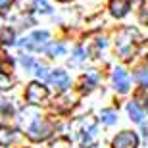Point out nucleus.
<instances>
[{"label":"nucleus","instance_id":"18","mask_svg":"<svg viewBox=\"0 0 148 148\" xmlns=\"http://www.w3.org/2000/svg\"><path fill=\"white\" fill-rule=\"evenodd\" d=\"M10 87H12V83H10V79H8V75L0 71V90H8Z\"/></svg>","mask_w":148,"mask_h":148},{"label":"nucleus","instance_id":"17","mask_svg":"<svg viewBox=\"0 0 148 148\" xmlns=\"http://www.w3.org/2000/svg\"><path fill=\"white\" fill-rule=\"evenodd\" d=\"M33 69H35V75H37L38 79H48V69H46L44 66H38V64H37Z\"/></svg>","mask_w":148,"mask_h":148},{"label":"nucleus","instance_id":"12","mask_svg":"<svg viewBox=\"0 0 148 148\" xmlns=\"http://www.w3.org/2000/svg\"><path fill=\"white\" fill-rule=\"evenodd\" d=\"M100 121L106 123V125H114L115 121H117V114H115L114 110H102V114H100Z\"/></svg>","mask_w":148,"mask_h":148},{"label":"nucleus","instance_id":"15","mask_svg":"<svg viewBox=\"0 0 148 148\" xmlns=\"http://www.w3.org/2000/svg\"><path fill=\"white\" fill-rule=\"evenodd\" d=\"M96 81H98V75H96V71L92 69V71L85 77V81H83V83H85V90H90V88L94 87V83H96Z\"/></svg>","mask_w":148,"mask_h":148},{"label":"nucleus","instance_id":"3","mask_svg":"<svg viewBox=\"0 0 148 148\" xmlns=\"http://www.w3.org/2000/svg\"><path fill=\"white\" fill-rule=\"evenodd\" d=\"M46 40H48V33L46 31H35L29 37H23L17 42V46H23V48H29V50H44Z\"/></svg>","mask_w":148,"mask_h":148},{"label":"nucleus","instance_id":"4","mask_svg":"<svg viewBox=\"0 0 148 148\" xmlns=\"http://www.w3.org/2000/svg\"><path fill=\"white\" fill-rule=\"evenodd\" d=\"M25 98H27L29 104H40L44 100L48 98V88L44 87L42 83H31L25 90Z\"/></svg>","mask_w":148,"mask_h":148},{"label":"nucleus","instance_id":"6","mask_svg":"<svg viewBox=\"0 0 148 148\" xmlns=\"http://www.w3.org/2000/svg\"><path fill=\"white\" fill-rule=\"evenodd\" d=\"M112 83H114V88L117 92L125 94L129 90V85H131V79L127 75L125 69H121V67H115L114 69V75H112Z\"/></svg>","mask_w":148,"mask_h":148},{"label":"nucleus","instance_id":"11","mask_svg":"<svg viewBox=\"0 0 148 148\" xmlns=\"http://www.w3.org/2000/svg\"><path fill=\"white\" fill-rule=\"evenodd\" d=\"M14 40H16L14 29L8 27V25H0V42H4V44H14Z\"/></svg>","mask_w":148,"mask_h":148},{"label":"nucleus","instance_id":"8","mask_svg":"<svg viewBox=\"0 0 148 148\" xmlns=\"http://www.w3.org/2000/svg\"><path fill=\"white\" fill-rule=\"evenodd\" d=\"M129 12V0H110V14L114 17H123Z\"/></svg>","mask_w":148,"mask_h":148},{"label":"nucleus","instance_id":"2","mask_svg":"<svg viewBox=\"0 0 148 148\" xmlns=\"http://www.w3.org/2000/svg\"><path fill=\"white\" fill-rule=\"evenodd\" d=\"M50 133H52V129H50L48 121L40 119V117H37V115H35L33 119H31V123L27 125V137L31 138V140H35V143L46 140V138L50 137Z\"/></svg>","mask_w":148,"mask_h":148},{"label":"nucleus","instance_id":"21","mask_svg":"<svg viewBox=\"0 0 148 148\" xmlns=\"http://www.w3.org/2000/svg\"><path fill=\"white\" fill-rule=\"evenodd\" d=\"M85 60V52H83V48H77L75 50V56H73L71 64H81V62Z\"/></svg>","mask_w":148,"mask_h":148},{"label":"nucleus","instance_id":"5","mask_svg":"<svg viewBox=\"0 0 148 148\" xmlns=\"http://www.w3.org/2000/svg\"><path fill=\"white\" fill-rule=\"evenodd\" d=\"M137 144H138L137 133H133V131H123V133H119V135L114 138L112 148H137Z\"/></svg>","mask_w":148,"mask_h":148},{"label":"nucleus","instance_id":"19","mask_svg":"<svg viewBox=\"0 0 148 148\" xmlns=\"http://www.w3.org/2000/svg\"><path fill=\"white\" fill-rule=\"evenodd\" d=\"M21 64L27 67V69H33V67L37 66V64H35V60L31 58V56H21Z\"/></svg>","mask_w":148,"mask_h":148},{"label":"nucleus","instance_id":"9","mask_svg":"<svg viewBox=\"0 0 148 148\" xmlns=\"http://www.w3.org/2000/svg\"><path fill=\"white\" fill-rule=\"evenodd\" d=\"M127 114H129V117H131L135 123H143L144 121V112L140 110V106H138L137 102H129V104H127Z\"/></svg>","mask_w":148,"mask_h":148},{"label":"nucleus","instance_id":"16","mask_svg":"<svg viewBox=\"0 0 148 148\" xmlns=\"http://www.w3.org/2000/svg\"><path fill=\"white\" fill-rule=\"evenodd\" d=\"M12 69V60L10 58H4V54H0V71L8 73Z\"/></svg>","mask_w":148,"mask_h":148},{"label":"nucleus","instance_id":"14","mask_svg":"<svg viewBox=\"0 0 148 148\" xmlns=\"http://www.w3.org/2000/svg\"><path fill=\"white\" fill-rule=\"evenodd\" d=\"M137 81L140 87H146L148 88V67H143L137 71Z\"/></svg>","mask_w":148,"mask_h":148},{"label":"nucleus","instance_id":"22","mask_svg":"<svg viewBox=\"0 0 148 148\" xmlns=\"http://www.w3.org/2000/svg\"><path fill=\"white\" fill-rule=\"evenodd\" d=\"M138 19H140V23L148 25V6H144L143 10H140V16H138Z\"/></svg>","mask_w":148,"mask_h":148},{"label":"nucleus","instance_id":"7","mask_svg":"<svg viewBox=\"0 0 148 148\" xmlns=\"http://www.w3.org/2000/svg\"><path fill=\"white\" fill-rule=\"evenodd\" d=\"M48 81L52 87H56L58 90H66L69 87V75L64 69H54L52 73H48Z\"/></svg>","mask_w":148,"mask_h":148},{"label":"nucleus","instance_id":"10","mask_svg":"<svg viewBox=\"0 0 148 148\" xmlns=\"http://www.w3.org/2000/svg\"><path fill=\"white\" fill-rule=\"evenodd\" d=\"M14 140H16V135L10 127H0V146H10Z\"/></svg>","mask_w":148,"mask_h":148},{"label":"nucleus","instance_id":"20","mask_svg":"<svg viewBox=\"0 0 148 148\" xmlns=\"http://www.w3.org/2000/svg\"><path fill=\"white\" fill-rule=\"evenodd\" d=\"M14 6V0H0V14H6Z\"/></svg>","mask_w":148,"mask_h":148},{"label":"nucleus","instance_id":"23","mask_svg":"<svg viewBox=\"0 0 148 148\" xmlns=\"http://www.w3.org/2000/svg\"><path fill=\"white\" fill-rule=\"evenodd\" d=\"M60 2H67V0H60Z\"/></svg>","mask_w":148,"mask_h":148},{"label":"nucleus","instance_id":"13","mask_svg":"<svg viewBox=\"0 0 148 148\" xmlns=\"http://www.w3.org/2000/svg\"><path fill=\"white\" fill-rule=\"evenodd\" d=\"M46 52H48V56H52V58H56V56H64L66 54V46L64 44H50L48 48H46Z\"/></svg>","mask_w":148,"mask_h":148},{"label":"nucleus","instance_id":"1","mask_svg":"<svg viewBox=\"0 0 148 148\" xmlns=\"http://www.w3.org/2000/svg\"><path fill=\"white\" fill-rule=\"evenodd\" d=\"M138 42H140V35L137 33V29L127 27V29H123V31L117 33L115 50H117V54H119L123 60H129V58L137 52Z\"/></svg>","mask_w":148,"mask_h":148}]
</instances>
